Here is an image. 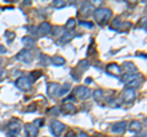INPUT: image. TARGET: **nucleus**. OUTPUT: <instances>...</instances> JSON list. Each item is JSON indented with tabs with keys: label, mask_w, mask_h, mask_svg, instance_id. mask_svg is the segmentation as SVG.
<instances>
[{
	"label": "nucleus",
	"mask_w": 147,
	"mask_h": 137,
	"mask_svg": "<svg viewBox=\"0 0 147 137\" xmlns=\"http://www.w3.org/2000/svg\"><path fill=\"white\" fill-rule=\"evenodd\" d=\"M80 25L81 26H86V27H93V24H87V22H85V21H81Z\"/></svg>",
	"instance_id": "29"
},
{
	"label": "nucleus",
	"mask_w": 147,
	"mask_h": 137,
	"mask_svg": "<svg viewBox=\"0 0 147 137\" xmlns=\"http://www.w3.org/2000/svg\"><path fill=\"white\" fill-rule=\"evenodd\" d=\"M49 113H50V114H54V115H58V114L60 113V110H59V108L55 107V108H52V110H50Z\"/></svg>",
	"instance_id": "27"
},
{
	"label": "nucleus",
	"mask_w": 147,
	"mask_h": 137,
	"mask_svg": "<svg viewBox=\"0 0 147 137\" xmlns=\"http://www.w3.org/2000/svg\"><path fill=\"white\" fill-rule=\"evenodd\" d=\"M146 10H147V7H146Z\"/></svg>",
	"instance_id": "36"
},
{
	"label": "nucleus",
	"mask_w": 147,
	"mask_h": 137,
	"mask_svg": "<svg viewBox=\"0 0 147 137\" xmlns=\"http://www.w3.org/2000/svg\"><path fill=\"white\" fill-rule=\"evenodd\" d=\"M38 31H39L40 34L47 36V34H49L50 32H52V26H50L49 22H42V24L39 25V27H38Z\"/></svg>",
	"instance_id": "12"
},
{
	"label": "nucleus",
	"mask_w": 147,
	"mask_h": 137,
	"mask_svg": "<svg viewBox=\"0 0 147 137\" xmlns=\"http://www.w3.org/2000/svg\"><path fill=\"white\" fill-rule=\"evenodd\" d=\"M22 43L25 44V47H33L36 40L32 38V37H24L22 38Z\"/></svg>",
	"instance_id": "17"
},
{
	"label": "nucleus",
	"mask_w": 147,
	"mask_h": 137,
	"mask_svg": "<svg viewBox=\"0 0 147 137\" xmlns=\"http://www.w3.org/2000/svg\"><path fill=\"white\" fill-rule=\"evenodd\" d=\"M94 11V5L92 3H85L81 7V15L85 17H88L91 13H93Z\"/></svg>",
	"instance_id": "9"
},
{
	"label": "nucleus",
	"mask_w": 147,
	"mask_h": 137,
	"mask_svg": "<svg viewBox=\"0 0 147 137\" xmlns=\"http://www.w3.org/2000/svg\"><path fill=\"white\" fill-rule=\"evenodd\" d=\"M65 137H76V135H75V132L74 131H69Z\"/></svg>",
	"instance_id": "31"
},
{
	"label": "nucleus",
	"mask_w": 147,
	"mask_h": 137,
	"mask_svg": "<svg viewBox=\"0 0 147 137\" xmlns=\"http://www.w3.org/2000/svg\"><path fill=\"white\" fill-rule=\"evenodd\" d=\"M140 25H141L142 27H147V17H144V19H141Z\"/></svg>",
	"instance_id": "28"
},
{
	"label": "nucleus",
	"mask_w": 147,
	"mask_h": 137,
	"mask_svg": "<svg viewBox=\"0 0 147 137\" xmlns=\"http://www.w3.org/2000/svg\"><path fill=\"white\" fill-rule=\"evenodd\" d=\"M93 95H94V98L97 99V100L102 99V97H103V91L102 89H96L94 92H93Z\"/></svg>",
	"instance_id": "24"
},
{
	"label": "nucleus",
	"mask_w": 147,
	"mask_h": 137,
	"mask_svg": "<svg viewBox=\"0 0 147 137\" xmlns=\"http://www.w3.org/2000/svg\"><path fill=\"white\" fill-rule=\"evenodd\" d=\"M93 17L99 25H102V24H105V22L112 17V11H110L109 9L99 7V9H97V10H94Z\"/></svg>",
	"instance_id": "1"
},
{
	"label": "nucleus",
	"mask_w": 147,
	"mask_h": 137,
	"mask_svg": "<svg viewBox=\"0 0 147 137\" xmlns=\"http://www.w3.org/2000/svg\"><path fill=\"white\" fill-rule=\"evenodd\" d=\"M66 5L65 1H63V0H55V1H53V6L57 7V9H61Z\"/></svg>",
	"instance_id": "22"
},
{
	"label": "nucleus",
	"mask_w": 147,
	"mask_h": 137,
	"mask_svg": "<svg viewBox=\"0 0 147 137\" xmlns=\"http://www.w3.org/2000/svg\"><path fill=\"white\" fill-rule=\"evenodd\" d=\"M1 64H3V59L0 58V65H1Z\"/></svg>",
	"instance_id": "35"
},
{
	"label": "nucleus",
	"mask_w": 147,
	"mask_h": 137,
	"mask_svg": "<svg viewBox=\"0 0 147 137\" xmlns=\"http://www.w3.org/2000/svg\"><path fill=\"white\" fill-rule=\"evenodd\" d=\"M123 98L126 103H131L135 99V89L134 88H126L123 92Z\"/></svg>",
	"instance_id": "11"
},
{
	"label": "nucleus",
	"mask_w": 147,
	"mask_h": 137,
	"mask_svg": "<svg viewBox=\"0 0 147 137\" xmlns=\"http://www.w3.org/2000/svg\"><path fill=\"white\" fill-rule=\"evenodd\" d=\"M6 52H7V50H6V48L4 47L3 44H0V54H5Z\"/></svg>",
	"instance_id": "30"
},
{
	"label": "nucleus",
	"mask_w": 147,
	"mask_h": 137,
	"mask_svg": "<svg viewBox=\"0 0 147 137\" xmlns=\"http://www.w3.org/2000/svg\"><path fill=\"white\" fill-rule=\"evenodd\" d=\"M5 37L7 38V42L11 43L12 38H15V33H13V32H5Z\"/></svg>",
	"instance_id": "25"
},
{
	"label": "nucleus",
	"mask_w": 147,
	"mask_h": 137,
	"mask_svg": "<svg viewBox=\"0 0 147 137\" xmlns=\"http://www.w3.org/2000/svg\"><path fill=\"white\" fill-rule=\"evenodd\" d=\"M75 25H76V20L75 19H70V20L66 22L65 28L66 30H74V28H75Z\"/></svg>",
	"instance_id": "20"
},
{
	"label": "nucleus",
	"mask_w": 147,
	"mask_h": 137,
	"mask_svg": "<svg viewBox=\"0 0 147 137\" xmlns=\"http://www.w3.org/2000/svg\"><path fill=\"white\" fill-rule=\"evenodd\" d=\"M123 68L126 71V74H137V68L131 61H126L123 64Z\"/></svg>",
	"instance_id": "13"
},
{
	"label": "nucleus",
	"mask_w": 147,
	"mask_h": 137,
	"mask_svg": "<svg viewBox=\"0 0 147 137\" xmlns=\"http://www.w3.org/2000/svg\"><path fill=\"white\" fill-rule=\"evenodd\" d=\"M69 92H70V85L69 83H65V87H61L60 88V93H59V95H65V94H67Z\"/></svg>",
	"instance_id": "21"
},
{
	"label": "nucleus",
	"mask_w": 147,
	"mask_h": 137,
	"mask_svg": "<svg viewBox=\"0 0 147 137\" xmlns=\"http://www.w3.org/2000/svg\"><path fill=\"white\" fill-rule=\"evenodd\" d=\"M21 131V122L18 120H11L6 126V136L7 137H17Z\"/></svg>",
	"instance_id": "2"
},
{
	"label": "nucleus",
	"mask_w": 147,
	"mask_h": 137,
	"mask_svg": "<svg viewBox=\"0 0 147 137\" xmlns=\"http://www.w3.org/2000/svg\"><path fill=\"white\" fill-rule=\"evenodd\" d=\"M72 38V34H71V32L70 31H66V32H64V34L61 36V38H60V42L61 43H66L69 42Z\"/></svg>",
	"instance_id": "18"
},
{
	"label": "nucleus",
	"mask_w": 147,
	"mask_h": 137,
	"mask_svg": "<svg viewBox=\"0 0 147 137\" xmlns=\"http://www.w3.org/2000/svg\"><path fill=\"white\" fill-rule=\"evenodd\" d=\"M16 59L20 61H25V62H31L32 61V53L30 52V50H21L20 53L16 55Z\"/></svg>",
	"instance_id": "8"
},
{
	"label": "nucleus",
	"mask_w": 147,
	"mask_h": 137,
	"mask_svg": "<svg viewBox=\"0 0 147 137\" xmlns=\"http://www.w3.org/2000/svg\"><path fill=\"white\" fill-rule=\"evenodd\" d=\"M63 109H64V111L65 113H74L75 111V105H74L72 103H65L64 104V107H63Z\"/></svg>",
	"instance_id": "19"
},
{
	"label": "nucleus",
	"mask_w": 147,
	"mask_h": 137,
	"mask_svg": "<svg viewBox=\"0 0 147 137\" xmlns=\"http://www.w3.org/2000/svg\"><path fill=\"white\" fill-rule=\"evenodd\" d=\"M91 89L88 87H84V86H79L76 89H75V95L79 99L81 100H85L87 98H90L91 97Z\"/></svg>",
	"instance_id": "5"
},
{
	"label": "nucleus",
	"mask_w": 147,
	"mask_h": 137,
	"mask_svg": "<svg viewBox=\"0 0 147 137\" xmlns=\"http://www.w3.org/2000/svg\"><path fill=\"white\" fill-rule=\"evenodd\" d=\"M142 129V124L139 120H134L130 124V131L131 132H139Z\"/></svg>",
	"instance_id": "15"
},
{
	"label": "nucleus",
	"mask_w": 147,
	"mask_h": 137,
	"mask_svg": "<svg viewBox=\"0 0 147 137\" xmlns=\"http://www.w3.org/2000/svg\"><path fill=\"white\" fill-rule=\"evenodd\" d=\"M77 137H88V136H87V134H86V132H84V131H81V132H80V134H79V136H77Z\"/></svg>",
	"instance_id": "32"
},
{
	"label": "nucleus",
	"mask_w": 147,
	"mask_h": 137,
	"mask_svg": "<svg viewBox=\"0 0 147 137\" xmlns=\"http://www.w3.org/2000/svg\"><path fill=\"white\" fill-rule=\"evenodd\" d=\"M91 80L92 79H90V77H88V79H86V83H91Z\"/></svg>",
	"instance_id": "34"
},
{
	"label": "nucleus",
	"mask_w": 147,
	"mask_h": 137,
	"mask_svg": "<svg viewBox=\"0 0 147 137\" xmlns=\"http://www.w3.org/2000/svg\"><path fill=\"white\" fill-rule=\"evenodd\" d=\"M52 62L54 64L55 66H61V65H64V64H65V59H64L63 56L57 55V56L52 58Z\"/></svg>",
	"instance_id": "16"
},
{
	"label": "nucleus",
	"mask_w": 147,
	"mask_h": 137,
	"mask_svg": "<svg viewBox=\"0 0 147 137\" xmlns=\"http://www.w3.org/2000/svg\"><path fill=\"white\" fill-rule=\"evenodd\" d=\"M127 126V122L126 121H119V122H115V124L112 125V131L114 134H123L125 131Z\"/></svg>",
	"instance_id": "10"
},
{
	"label": "nucleus",
	"mask_w": 147,
	"mask_h": 137,
	"mask_svg": "<svg viewBox=\"0 0 147 137\" xmlns=\"http://www.w3.org/2000/svg\"><path fill=\"white\" fill-rule=\"evenodd\" d=\"M42 76V72L40 71H36V72H31V75H30V77H31V81H36L38 77H40Z\"/></svg>",
	"instance_id": "23"
},
{
	"label": "nucleus",
	"mask_w": 147,
	"mask_h": 137,
	"mask_svg": "<svg viewBox=\"0 0 147 137\" xmlns=\"http://www.w3.org/2000/svg\"><path fill=\"white\" fill-rule=\"evenodd\" d=\"M15 86L21 91H28L31 88V86H32V81L30 80V77L21 76V77H18V79L16 80Z\"/></svg>",
	"instance_id": "3"
},
{
	"label": "nucleus",
	"mask_w": 147,
	"mask_h": 137,
	"mask_svg": "<svg viewBox=\"0 0 147 137\" xmlns=\"http://www.w3.org/2000/svg\"><path fill=\"white\" fill-rule=\"evenodd\" d=\"M107 71L109 72V74H113V75H120L121 74V67L117 65V64H109V65L107 66Z\"/></svg>",
	"instance_id": "14"
},
{
	"label": "nucleus",
	"mask_w": 147,
	"mask_h": 137,
	"mask_svg": "<svg viewBox=\"0 0 147 137\" xmlns=\"http://www.w3.org/2000/svg\"><path fill=\"white\" fill-rule=\"evenodd\" d=\"M3 76H5V71H4V70H0V80H1Z\"/></svg>",
	"instance_id": "33"
},
{
	"label": "nucleus",
	"mask_w": 147,
	"mask_h": 137,
	"mask_svg": "<svg viewBox=\"0 0 147 137\" xmlns=\"http://www.w3.org/2000/svg\"><path fill=\"white\" fill-rule=\"evenodd\" d=\"M42 61H40V64H42V65H45L47 66L48 64H49V61H47V60H49V56H47V55H42Z\"/></svg>",
	"instance_id": "26"
},
{
	"label": "nucleus",
	"mask_w": 147,
	"mask_h": 137,
	"mask_svg": "<svg viewBox=\"0 0 147 137\" xmlns=\"http://www.w3.org/2000/svg\"><path fill=\"white\" fill-rule=\"evenodd\" d=\"M64 129H65V125L63 124V122H60L59 120H53L52 122H50V132L55 136V137H59L61 134Z\"/></svg>",
	"instance_id": "4"
},
{
	"label": "nucleus",
	"mask_w": 147,
	"mask_h": 137,
	"mask_svg": "<svg viewBox=\"0 0 147 137\" xmlns=\"http://www.w3.org/2000/svg\"><path fill=\"white\" fill-rule=\"evenodd\" d=\"M38 126H37L34 122H31V124H26L25 125V135L26 137H37L38 135Z\"/></svg>",
	"instance_id": "6"
},
{
	"label": "nucleus",
	"mask_w": 147,
	"mask_h": 137,
	"mask_svg": "<svg viewBox=\"0 0 147 137\" xmlns=\"http://www.w3.org/2000/svg\"><path fill=\"white\" fill-rule=\"evenodd\" d=\"M60 85L59 83H54V82H50V83H48V87H47V93L49 97H58L59 93H60Z\"/></svg>",
	"instance_id": "7"
}]
</instances>
